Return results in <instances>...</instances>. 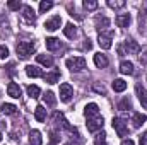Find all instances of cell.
<instances>
[{
  "label": "cell",
  "mask_w": 147,
  "mask_h": 145,
  "mask_svg": "<svg viewBox=\"0 0 147 145\" xmlns=\"http://www.w3.org/2000/svg\"><path fill=\"white\" fill-rule=\"evenodd\" d=\"M34 48H36V44H34L33 41H19V43H17V46H16V51H17L19 58L28 60V58L33 55Z\"/></svg>",
  "instance_id": "obj_1"
},
{
  "label": "cell",
  "mask_w": 147,
  "mask_h": 145,
  "mask_svg": "<svg viewBox=\"0 0 147 145\" xmlns=\"http://www.w3.org/2000/svg\"><path fill=\"white\" fill-rule=\"evenodd\" d=\"M65 65L70 72H80L86 68V58L84 56H72L65 62Z\"/></svg>",
  "instance_id": "obj_2"
},
{
  "label": "cell",
  "mask_w": 147,
  "mask_h": 145,
  "mask_svg": "<svg viewBox=\"0 0 147 145\" xmlns=\"http://www.w3.org/2000/svg\"><path fill=\"white\" fill-rule=\"evenodd\" d=\"M87 130L91 132V133H94V132H98V130H101L103 128V116L101 114H98V116H92V118H87Z\"/></svg>",
  "instance_id": "obj_3"
},
{
  "label": "cell",
  "mask_w": 147,
  "mask_h": 145,
  "mask_svg": "<svg viewBox=\"0 0 147 145\" xmlns=\"http://www.w3.org/2000/svg\"><path fill=\"white\" fill-rule=\"evenodd\" d=\"M111 125H113V128L116 130L118 137H127V135H128V126H127V123H125L123 119H120V118H113Z\"/></svg>",
  "instance_id": "obj_4"
},
{
  "label": "cell",
  "mask_w": 147,
  "mask_h": 145,
  "mask_svg": "<svg viewBox=\"0 0 147 145\" xmlns=\"http://www.w3.org/2000/svg\"><path fill=\"white\" fill-rule=\"evenodd\" d=\"M113 41V31H108V33H99V38H98V43L103 50H110L111 48V43Z\"/></svg>",
  "instance_id": "obj_5"
},
{
  "label": "cell",
  "mask_w": 147,
  "mask_h": 145,
  "mask_svg": "<svg viewBox=\"0 0 147 145\" xmlns=\"http://www.w3.org/2000/svg\"><path fill=\"white\" fill-rule=\"evenodd\" d=\"M72 96H74L72 85H70V84H62V85H60V99H62L63 103H70Z\"/></svg>",
  "instance_id": "obj_6"
},
{
  "label": "cell",
  "mask_w": 147,
  "mask_h": 145,
  "mask_svg": "<svg viewBox=\"0 0 147 145\" xmlns=\"http://www.w3.org/2000/svg\"><path fill=\"white\" fill-rule=\"evenodd\" d=\"M123 51H127L128 55H134V53H139L140 51V46H139V43L137 41H134V39H127L125 43H123Z\"/></svg>",
  "instance_id": "obj_7"
},
{
  "label": "cell",
  "mask_w": 147,
  "mask_h": 145,
  "mask_svg": "<svg viewBox=\"0 0 147 145\" xmlns=\"http://www.w3.org/2000/svg\"><path fill=\"white\" fill-rule=\"evenodd\" d=\"M60 24H62V17H60V15H53L51 19H48V21L45 22V29H48V31H57V29L60 28Z\"/></svg>",
  "instance_id": "obj_8"
},
{
  "label": "cell",
  "mask_w": 147,
  "mask_h": 145,
  "mask_svg": "<svg viewBox=\"0 0 147 145\" xmlns=\"http://www.w3.org/2000/svg\"><path fill=\"white\" fill-rule=\"evenodd\" d=\"M115 22L118 28H128L132 22V17H130V14H120V15H116Z\"/></svg>",
  "instance_id": "obj_9"
},
{
  "label": "cell",
  "mask_w": 147,
  "mask_h": 145,
  "mask_svg": "<svg viewBox=\"0 0 147 145\" xmlns=\"http://www.w3.org/2000/svg\"><path fill=\"white\" fill-rule=\"evenodd\" d=\"M108 56L106 55H103V53H96L94 55V65L98 67V68H106L108 67Z\"/></svg>",
  "instance_id": "obj_10"
},
{
  "label": "cell",
  "mask_w": 147,
  "mask_h": 145,
  "mask_svg": "<svg viewBox=\"0 0 147 145\" xmlns=\"http://www.w3.org/2000/svg\"><path fill=\"white\" fill-rule=\"evenodd\" d=\"M22 17H24V21H28V22H34L36 14H34L33 7H29V5H22Z\"/></svg>",
  "instance_id": "obj_11"
},
{
  "label": "cell",
  "mask_w": 147,
  "mask_h": 145,
  "mask_svg": "<svg viewBox=\"0 0 147 145\" xmlns=\"http://www.w3.org/2000/svg\"><path fill=\"white\" fill-rule=\"evenodd\" d=\"M7 94H9L10 97H14V99H19V97H21V87H19L17 84L10 82V84L7 85Z\"/></svg>",
  "instance_id": "obj_12"
},
{
  "label": "cell",
  "mask_w": 147,
  "mask_h": 145,
  "mask_svg": "<svg viewBox=\"0 0 147 145\" xmlns=\"http://www.w3.org/2000/svg\"><path fill=\"white\" fill-rule=\"evenodd\" d=\"M84 114H86V118H92V116H98L99 114V108H98V104L96 103H89L86 109H84Z\"/></svg>",
  "instance_id": "obj_13"
},
{
  "label": "cell",
  "mask_w": 147,
  "mask_h": 145,
  "mask_svg": "<svg viewBox=\"0 0 147 145\" xmlns=\"http://www.w3.org/2000/svg\"><path fill=\"white\" fill-rule=\"evenodd\" d=\"M46 48L50 51H57V50L62 48V41L57 39V38H46Z\"/></svg>",
  "instance_id": "obj_14"
},
{
  "label": "cell",
  "mask_w": 147,
  "mask_h": 145,
  "mask_svg": "<svg viewBox=\"0 0 147 145\" xmlns=\"http://www.w3.org/2000/svg\"><path fill=\"white\" fill-rule=\"evenodd\" d=\"M29 144L31 145L43 144V138H41V132L39 130H31V133H29Z\"/></svg>",
  "instance_id": "obj_15"
},
{
  "label": "cell",
  "mask_w": 147,
  "mask_h": 145,
  "mask_svg": "<svg viewBox=\"0 0 147 145\" xmlns=\"http://www.w3.org/2000/svg\"><path fill=\"white\" fill-rule=\"evenodd\" d=\"M120 72L123 73V75H132L134 73V63L132 62H121L120 63Z\"/></svg>",
  "instance_id": "obj_16"
},
{
  "label": "cell",
  "mask_w": 147,
  "mask_h": 145,
  "mask_svg": "<svg viewBox=\"0 0 147 145\" xmlns=\"http://www.w3.org/2000/svg\"><path fill=\"white\" fill-rule=\"evenodd\" d=\"M43 77H45V82H48V84H57L58 79H60V72H58V70H51V72H48L46 75H43Z\"/></svg>",
  "instance_id": "obj_17"
},
{
  "label": "cell",
  "mask_w": 147,
  "mask_h": 145,
  "mask_svg": "<svg viewBox=\"0 0 147 145\" xmlns=\"http://www.w3.org/2000/svg\"><path fill=\"white\" fill-rule=\"evenodd\" d=\"M26 73H28V77H33V79H36V77H43L41 68H38L36 65H28V67H26Z\"/></svg>",
  "instance_id": "obj_18"
},
{
  "label": "cell",
  "mask_w": 147,
  "mask_h": 145,
  "mask_svg": "<svg viewBox=\"0 0 147 145\" xmlns=\"http://www.w3.org/2000/svg\"><path fill=\"white\" fill-rule=\"evenodd\" d=\"M0 111H2L3 114H7V116H14V114L17 113V108H16L14 104H9V103H3V104L0 106Z\"/></svg>",
  "instance_id": "obj_19"
},
{
  "label": "cell",
  "mask_w": 147,
  "mask_h": 145,
  "mask_svg": "<svg viewBox=\"0 0 147 145\" xmlns=\"http://www.w3.org/2000/svg\"><path fill=\"white\" fill-rule=\"evenodd\" d=\"M43 103L46 104V106H50V108H53L55 104H57V97H55V94L51 92V91H48L45 96H43Z\"/></svg>",
  "instance_id": "obj_20"
},
{
  "label": "cell",
  "mask_w": 147,
  "mask_h": 145,
  "mask_svg": "<svg viewBox=\"0 0 147 145\" xmlns=\"http://www.w3.org/2000/svg\"><path fill=\"white\" fill-rule=\"evenodd\" d=\"M132 119H134V126L139 128V126H142V125L147 121V116L142 114V113H134V118H132Z\"/></svg>",
  "instance_id": "obj_21"
},
{
  "label": "cell",
  "mask_w": 147,
  "mask_h": 145,
  "mask_svg": "<svg viewBox=\"0 0 147 145\" xmlns=\"http://www.w3.org/2000/svg\"><path fill=\"white\" fill-rule=\"evenodd\" d=\"M111 85H113V91H116V92H123L127 89V82L123 79H115Z\"/></svg>",
  "instance_id": "obj_22"
},
{
  "label": "cell",
  "mask_w": 147,
  "mask_h": 145,
  "mask_svg": "<svg viewBox=\"0 0 147 145\" xmlns=\"http://www.w3.org/2000/svg\"><path fill=\"white\" fill-rule=\"evenodd\" d=\"M36 60H38V63H41L45 67H53V58L50 55H38Z\"/></svg>",
  "instance_id": "obj_23"
},
{
  "label": "cell",
  "mask_w": 147,
  "mask_h": 145,
  "mask_svg": "<svg viewBox=\"0 0 147 145\" xmlns=\"http://www.w3.org/2000/svg\"><path fill=\"white\" fill-rule=\"evenodd\" d=\"M34 118H36L39 123H43L46 119V109H45V106H36V109H34Z\"/></svg>",
  "instance_id": "obj_24"
},
{
  "label": "cell",
  "mask_w": 147,
  "mask_h": 145,
  "mask_svg": "<svg viewBox=\"0 0 147 145\" xmlns=\"http://www.w3.org/2000/svg\"><path fill=\"white\" fill-rule=\"evenodd\" d=\"M135 91H137V96H139V101H140V104H142V106L147 109V94H146V91H144L140 85H137V87H135Z\"/></svg>",
  "instance_id": "obj_25"
},
{
  "label": "cell",
  "mask_w": 147,
  "mask_h": 145,
  "mask_svg": "<svg viewBox=\"0 0 147 145\" xmlns=\"http://www.w3.org/2000/svg\"><path fill=\"white\" fill-rule=\"evenodd\" d=\"M63 33H65V36L67 38H75V34H77V29H75V26L74 24H67L65 28H63Z\"/></svg>",
  "instance_id": "obj_26"
},
{
  "label": "cell",
  "mask_w": 147,
  "mask_h": 145,
  "mask_svg": "<svg viewBox=\"0 0 147 145\" xmlns=\"http://www.w3.org/2000/svg\"><path fill=\"white\" fill-rule=\"evenodd\" d=\"M127 5V2L125 0H108V7H111V9H123Z\"/></svg>",
  "instance_id": "obj_27"
},
{
  "label": "cell",
  "mask_w": 147,
  "mask_h": 145,
  "mask_svg": "<svg viewBox=\"0 0 147 145\" xmlns=\"http://www.w3.org/2000/svg\"><path fill=\"white\" fill-rule=\"evenodd\" d=\"M28 94H29L33 99H36V97H39V94H41V89H39L38 85H28Z\"/></svg>",
  "instance_id": "obj_28"
},
{
  "label": "cell",
  "mask_w": 147,
  "mask_h": 145,
  "mask_svg": "<svg viewBox=\"0 0 147 145\" xmlns=\"http://www.w3.org/2000/svg\"><path fill=\"white\" fill-rule=\"evenodd\" d=\"M53 7V2L51 0H43L41 3H39V12L43 14V12H46V10H50Z\"/></svg>",
  "instance_id": "obj_29"
},
{
  "label": "cell",
  "mask_w": 147,
  "mask_h": 145,
  "mask_svg": "<svg viewBox=\"0 0 147 145\" xmlns=\"http://www.w3.org/2000/svg\"><path fill=\"white\" fill-rule=\"evenodd\" d=\"M105 140H106V133L101 130V132L96 135V138H94V145H103L105 144Z\"/></svg>",
  "instance_id": "obj_30"
},
{
  "label": "cell",
  "mask_w": 147,
  "mask_h": 145,
  "mask_svg": "<svg viewBox=\"0 0 147 145\" xmlns=\"http://www.w3.org/2000/svg\"><path fill=\"white\" fill-rule=\"evenodd\" d=\"M82 5H84L86 10H96L98 9V2H94V0H86Z\"/></svg>",
  "instance_id": "obj_31"
},
{
  "label": "cell",
  "mask_w": 147,
  "mask_h": 145,
  "mask_svg": "<svg viewBox=\"0 0 147 145\" xmlns=\"http://www.w3.org/2000/svg\"><path fill=\"white\" fill-rule=\"evenodd\" d=\"M96 26H98V29H99V33H103V29H105L106 26H110V21H108L106 17H103V19H98V22H96Z\"/></svg>",
  "instance_id": "obj_32"
},
{
  "label": "cell",
  "mask_w": 147,
  "mask_h": 145,
  "mask_svg": "<svg viewBox=\"0 0 147 145\" xmlns=\"http://www.w3.org/2000/svg\"><path fill=\"white\" fill-rule=\"evenodd\" d=\"M7 5H9V9H10V10H19V9L22 7L19 0H10V2L7 3Z\"/></svg>",
  "instance_id": "obj_33"
},
{
  "label": "cell",
  "mask_w": 147,
  "mask_h": 145,
  "mask_svg": "<svg viewBox=\"0 0 147 145\" xmlns=\"http://www.w3.org/2000/svg\"><path fill=\"white\" fill-rule=\"evenodd\" d=\"M139 53H140V55H139V58H140V63L147 65V46H146V48H142Z\"/></svg>",
  "instance_id": "obj_34"
},
{
  "label": "cell",
  "mask_w": 147,
  "mask_h": 145,
  "mask_svg": "<svg viewBox=\"0 0 147 145\" xmlns=\"http://www.w3.org/2000/svg\"><path fill=\"white\" fill-rule=\"evenodd\" d=\"M132 106V103H130V99H123L120 104H118V109H121V111H125V109H130Z\"/></svg>",
  "instance_id": "obj_35"
},
{
  "label": "cell",
  "mask_w": 147,
  "mask_h": 145,
  "mask_svg": "<svg viewBox=\"0 0 147 145\" xmlns=\"http://www.w3.org/2000/svg\"><path fill=\"white\" fill-rule=\"evenodd\" d=\"M92 89H94L98 94H103V96L106 94V89H105V85H103V84H101V85H99V84H94V85H92Z\"/></svg>",
  "instance_id": "obj_36"
},
{
  "label": "cell",
  "mask_w": 147,
  "mask_h": 145,
  "mask_svg": "<svg viewBox=\"0 0 147 145\" xmlns=\"http://www.w3.org/2000/svg\"><path fill=\"white\" fill-rule=\"evenodd\" d=\"M7 56H9V48L3 46V44H0V60H3Z\"/></svg>",
  "instance_id": "obj_37"
},
{
  "label": "cell",
  "mask_w": 147,
  "mask_h": 145,
  "mask_svg": "<svg viewBox=\"0 0 147 145\" xmlns=\"http://www.w3.org/2000/svg\"><path fill=\"white\" fill-rule=\"evenodd\" d=\"M50 140H51V144H57V142L60 140V135H58L57 132H51V133H50Z\"/></svg>",
  "instance_id": "obj_38"
},
{
  "label": "cell",
  "mask_w": 147,
  "mask_h": 145,
  "mask_svg": "<svg viewBox=\"0 0 147 145\" xmlns=\"http://www.w3.org/2000/svg\"><path fill=\"white\" fill-rule=\"evenodd\" d=\"M92 48V43H91V39H86V43H84V50H91Z\"/></svg>",
  "instance_id": "obj_39"
},
{
  "label": "cell",
  "mask_w": 147,
  "mask_h": 145,
  "mask_svg": "<svg viewBox=\"0 0 147 145\" xmlns=\"http://www.w3.org/2000/svg\"><path fill=\"white\" fill-rule=\"evenodd\" d=\"M140 145H147V133L144 137H140Z\"/></svg>",
  "instance_id": "obj_40"
},
{
  "label": "cell",
  "mask_w": 147,
  "mask_h": 145,
  "mask_svg": "<svg viewBox=\"0 0 147 145\" xmlns=\"http://www.w3.org/2000/svg\"><path fill=\"white\" fill-rule=\"evenodd\" d=\"M121 145H135V144H134V140H130V138H128V140H123Z\"/></svg>",
  "instance_id": "obj_41"
},
{
  "label": "cell",
  "mask_w": 147,
  "mask_h": 145,
  "mask_svg": "<svg viewBox=\"0 0 147 145\" xmlns=\"http://www.w3.org/2000/svg\"><path fill=\"white\" fill-rule=\"evenodd\" d=\"M65 145H77V144H74V142H69V144H65Z\"/></svg>",
  "instance_id": "obj_42"
},
{
  "label": "cell",
  "mask_w": 147,
  "mask_h": 145,
  "mask_svg": "<svg viewBox=\"0 0 147 145\" xmlns=\"http://www.w3.org/2000/svg\"><path fill=\"white\" fill-rule=\"evenodd\" d=\"M0 142H2V133H0Z\"/></svg>",
  "instance_id": "obj_43"
},
{
  "label": "cell",
  "mask_w": 147,
  "mask_h": 145,
  "mask_svg": "<svg viewBox=\"0 0 147 145\" xmlns=\"http://www.w3.org/2000/svg\"><path fill=\"white\" fill-rule=\"evenodd\" d=\"M146 80H147V77H146Z\"/></svg>",
  "instance_id": "obj_44"
}]
</instances>
